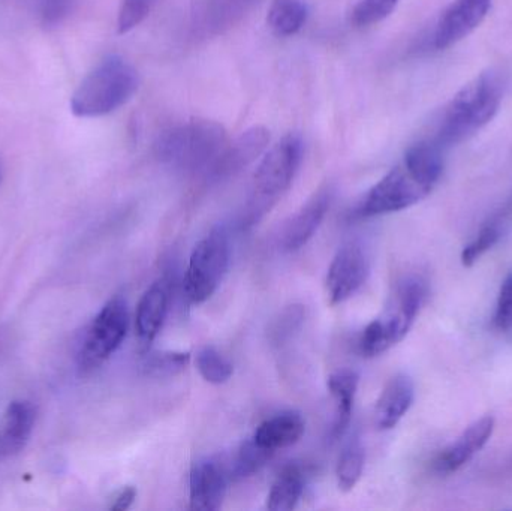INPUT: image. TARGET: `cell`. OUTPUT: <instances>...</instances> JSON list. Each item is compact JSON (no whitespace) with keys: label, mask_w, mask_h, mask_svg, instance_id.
Here are the masks:
<instances>
[{"label":"cell","mask_w":512,"mask_h":511,"mask_svg":"<svg viewBox=\"0 0 512 511\" xmlns=\"http://www.w3.org/2000/svg\"><path fill=\"white\" fill-rule=\"evenodd\" d=\"M441 149L435 141H421L409 147L402 161L364 195L355 216L375 218L402 212L423 201L444 171Z\"/></svg>","instance_id":"6da1fadb"},{"label":"cell","mask_w":512,"mask_h":511,"mask_svg":"<svg viewBox=\"0 0 512 511\" xmlns=\"http://www.w3.org/2000/svg\"><path fill=\"white\" fill-rule=\"evenodd\" d=\"M504 92L505 77L501 71L489 69L478 74L448 102L435 143L439 147L454 146L477 134L495 119Z\"/></svg>","instance_id":"7a4b0ae2"},{"label":"cell","mask_w":512,"mask_h":511,"mask_svg":"<svg viewBox=\"0 0 512 511\" xmlns=\"http://www.w3.org/2000/svg\"><path fill=\"white\" fill-rule=\"evenodd\" d=\"M300 135L288 134L277 141L259 162L252 180L251 195L243 213V228L258 224L291 188L303 161Z\"/></svg>","instance_id":"3957f363"},{"label":"cell","mask_w":512,"mask_h":511,"mask_svg":"<svg viewBox=\"0 0 512 511\" xmlns=\"http://www.w3.org/2000/svg\"><path fill=\"white\" fill-rule=\"evenodd\" d=\"M228 144L224 126L215 120L191 119L165 129L156 141V156L185 171H209Z\"/></svg>","instance_id":"277c9868"},{"label":"cell","mask_w":512,"mask_h":511,"mask_svg":"<svg viewBox=\"0 0 512 511\" xmlns=\"http://www.w3.org/2000/svg\"><path fill=\"white\" fill-rule=\"evenodd\" d=\"M137 69L119 56L102 60L81 81L71 98V111L77 117H102L131 101L138 90Z\"/></svg>","instance_id":"5b68a950"},{"label":"cell","mask_w":512,"mask_h":511,"mask_svg":"<svg viewBox=\"0 0 512 511\" xmlns=\"http://www.w3.org/2000/svg\"><path fill=\"white\" fill-rule=\"evenodd\" d=\"M426 297V284L417 276L402 279L394 288L381 317L373 320L358 339L361 356L376 357L399 344L414 324Z\"/></svg>","instance_id":"8992f818"},{"label":"cell","mask_w":512,"mask_h":511,"mask_svg":"<svg viewBox=\"0 0 512 511\" xmlns=\"http://www.w3.org/2000/svg\"><path fill=\"white\" fill-rule=\"evenodd\" d=\"M230 261V237L227 228L219 225L213 228L192 252L183 281L189 302L195 305L207 302L224 281Z\"/></svg>","instance_id":"52a82bcc"},{"label":"cell","mask_w":512,"mask_h":511,"mask_svg":"<svg viewBox=\"0 0 512 511\" xmlns=\"http://www.w3.org/2000/svg\"><path fill=\"white\" fill-rule=\"evenodd\" d=\"M128 327V305L122 297H114L87 327L77 356L81 374H92L101 368L125 341Z\"/></svg>","instance_id":"ba28073f"},{"label":"cell","mask_w":512,"mask_h":511,"mask_svg":"<svg viewBox=\"0 0 512 511\" xmlns=\"http://www.w3.org/2000/svg\"><path fill=\"white\" fill-rule=\"evenodd\" d=\"M369 273V255L363 245L358 242L343 245L328 267L325 285L330 305H340L354 296L367 281Z\"/></svg>","instance_id":"9c48e42d"},{"label":"cell","mask_w":512,"mask_h":511,"mask_svg":"<svg viewBox=\"0 0 512 511\" xmlns=\"http://www.w3.org/2000/svg\"><path fill=\"white\" fill-rule=\"evenodd\" d=\"M492 9V0H453L436 24L433 45L447 50L468 38L483 24Z\"/></svg>","instance_id":"30bf717a"},{"label":"cell","mask_w":512,"mask_h":511,"mask_svg":"<svg viewBox=\"0 0 512 511\" xmlns=\"http://www.w3.org/2000/svg\"><path fill=\"white\" fill-rule=\"evenodd\" d=\"M333 201V189L330 186L318 189L306 204L291 216L283 228L282 246L286 252H297L309 243L321 227Z\"/></svg>","instance_id":"8fae6325"},{"label":"cell","mask_w":512,"mask_h":511,"mask_svg":"<svg viewBox=\"0 0 512 511\" xmlns=\"http://www.w3.org/2000/svg\"><path fill=\"white\" fill-rule=\"evenodd\" d=\"M493 431H495V419L492 416L483 417L472 423L453 444L436 456L433 461V471L439 476H450L456 473L483 450L492 438Z\"/></svg>","instance_id":"7c38bea8"},{"label":"cell","mask_w":512,"mask_h":511,"mask_svg":"<svg viewBox=\"0 0 512 511\" xmlns=\"http://www.w3.org/2000/svg\"><path fill=\"white\" fill-rule=\"evenodd\" d=\"M228 473L219 462L203 461L194 465L189 477V509H221L227 494Z\"/></svg>","instance_id":"4fadbf2b"},{"label":"cell","mask_w":512,"mask_h":511,"mask_svg":"<svg viewBox=\"0 0 512 511\" xmlns=\"http://www.w3.org/2000/svg\"><path fill=\"white\" fill-rule=\"evenodd\" d=\"M270 144V131L264 126H254L228 143L207 173L212 177H227L248 167Z\"/></svg>","instance_id":"5bb4252c"},{"label":"cell","mask_w":512,"mask_h":511,"mask_svg":"<svg viewBox=\"0 0 512 511\" xmlns=\"http://www.w3.org/2000/svg\"><path fill=\"white\" fill-rule=\"evenodd\" d=\"M170 309V282L159 279L143 294L135 315V332L143 348L155 341Z\"/></svg>","instance_id":"9a60e30c"},{"label":"cell","mask_w":512,"mask_h":511,"mask_svg":"<svg viewBox=\"0 0 512 511\" xmlns=\"http://www.w3.org/2000/svg\"><path fill=\"white\" fill-rule=\"evenodd\" d=\"M254 0H195L192 29L203 36L219 35L240 20Z\"/></svg>","instance_id":"2e32d148"},{"label":"cell","mask_w":512,"mask_h":511,"mask_svg":"<svg viewBox=\"0 0 512 511\" xmlns=\"http://www.w3.org/2000/svg\"><path fill=\"white\" fill-rule=\"evenodd\" d=\"M35 420L36 410L32 402L14 401L8 405L0 426V459L12 458L26 449Z\"/></svg>","instance_id":"e0dca14e"},{"label":"cell","mask_w":512,"mask_h":511,"mask_svg":"<svg viewBox=\"0 0 512 511\" xmlns=\"http://www.w3.org/2000/svg\"><path fill=\"white\" fill-rule=\"evenodd\" d=\"M415 389L411 378L397 374L382 390L375 408V423L379 431H388L397 426L414 404Z\"/></svg>","instance_id":"ac0fdd59"},{"label":"cell","mask_w":512,"mask_h":511,"mask_svg":"<svg viewBox=\"0 0 512 511\" xmlns=\"http://www.w3.org/2000/svg\"><path fill=\"white\" fill-rule=\"evenodd\" d=\"M306 422L300 413L285 411L262 422L252 440L262 449L276 453L277 450L294 446L303 437Z\"/></svg>","instance_id":"d6986e66"},{"label":"cell","mask_w":512,"mask_h":511,"mask_svg":"<svg viewBox=\"0 0 512 511\" xmlns=\"http://www.w3.org/2000/svg\"><path fill=\"white\" fill-rule=\"evenodd\" d=\"M358 381H360V377L357 372L349 371V369L334 372L328 377V390L336 401V419H334L333 429H331V441L342 438L351 425Z\"/></svg>","instance_id":"ffe728a7"},{"label":"cell","mask_w":512,"mask_h":511,"mask_svg":"<svg viewBox=\"0 0 512 511\" xmlns=\"http://www.w3.org/2000/svg\"><path fill=\"white\" fill-rule=\"evenodd\" d=\"M306 486V468L291 464L283 468L274 480L267 497V509L271 511H291L300 503Z\"/></svg>","instance_id":"44dd1931"},{"label":"cell","mask_w":512,"mask_h":511,"mask_svg":"<svg viewBox=\"0 0 512 511\" xmlns=\"http://www.w3.org/2000/svg\"><path fill=\"white\" fill-rule=\"evenodd\" d=\"M306 20L304 0H273L268 9V26L277 36L295 35L303 29Z\"/></svg>","instance_id":"7402d4cb"},{"label":"cell","mask_w":512,"mask_h":511,"mask_svg":"<svg viewBox=\"0 0 512 511\" xmlns=\"http://www.w3.org/2000/svg\"><path fill=\"white\" fill-rule=\"evenodd\" d=\"M364 470V449L360 440L354 438L349 441L348 446L340 455L337 464V485L340 491L349 492L357 486L363 476Z\"/></svg>","instance_id":"603a6c76"},{"label":"cell","mask_w":512,"mask_h":511,"mask_svg":"<svg viewBox=\"0 0 512 511\" xmlns=\"http://www.w3.org/2000/svg\"><path fill=\"white\" fill-rule=\"evenodd\" d=\"M191 362L189 351H153L144 357L143 371L153 378L176 377Z\"/></svg>","instance_id":"cb8c5ba5"},{"label":"cell","mask_w":512,"mask_h":511,"mask_svg":"<svg viewBox=\"0 0 512 511\" xmlns=\"http://www.w3.org/2000/svg\"><path fill=\"white\" fill-rule=\"evenodd\" d=\"M197 368L207 383L216 386L227 383L234 374L233 363L225 359L212 345H206L198 351Z\"/></svg>","instance_id":"d4e9b609"},{"label":"cell","mask_w":512,"mask_h":511,"mask_svg":"<svg viewBox=\"0 0 512 511\" xmlns=\"http://www.w3.org/2000/svg\"><path fill=\"white\" fill-rule=\"evenodd\" d=\"M274 453L262 449L254 440H248L242 444L237 453L236 459L231 465L230 474L233 479H246L258 473L271 458Z\"/></svg>","instance_id":"484cf974"},{"label":"cell","mask_w":512,"mask_h":511,"mask_svg":"<svg viewBox=\"0 0 512 511\" xmlns=\"http://www.w3.org/2000/svg\"><path fill=\"white\" fill-rule=\"evenodd\" d=\"M156 3L158 0H122L117 14V33L126 35L140 26L149 17Z\"/></svg>","instance_id":"4316f807"},{"label":"cell","mask_w":512,"mask_h":511,"mask_svg":"<svg viewBox=\"0 0 512 511\" xmlns=\"http://www.w3.org/2000/svg\"><path fill=\"white\" fill-rule=\"evenodd\" d=\"M400 0H360L352 11V21L357 26L366 27L381 23L393 14Z\"/></svg>","instance_id":"83f0119b"},{"label":"cell","mask_w":512,"mask_h":511,"mask_svg":"<svg viewBox=\"0 0 512 511\" xmlns=\"http://www.w3.org/2000/svg\"><path fill=\"white\" fill-rule=\"evenodd\" d=\"M304 317H306V311H304L303 306L292 305L286 308L280 314V317L274 321L273 326H271V341L277 345H282L283 342L289 341L292 335L300 329Z\"/></svg>","instance_id":"f1b7e54d"},{"label":"cell","mask_w":512,"mask_h":511,"mask_svg":"<svg viewBox=\"0 0 512 511\" xmlns=\"http://www.w3.org/2000/svg\"><path fill=\"white\" fill-rule=\"evenodd\" d=\"M501 239V231L496 225H487L478 233V236L465 246L462 252V264L465 267L474 266L489 249L498 243Z\"/></svg>","instance_id":"f546056e"},{"label":"cell","mask_w":512,"mask_h":511,"mask_svg":"<svg viewBox=\"0 0 512 511\" xmlns=\"http://www.w3.org/2000/svg\"><path fill=\"white\" fill-rule=\"evenodd\" d=\"M495 324L501 330H508L512 327V272L505 278L501 291H499Z\"/></svg>","instance_id":"4dcf8cb0"},{"label":"cell","mask_w":512,"mask_h":511,"mask_svg":"<svg viewBox=\"0 0 512 511\" xmlns=\"http://www.w3.org/2000/svg\"><path fill=\"white\" fill-rule=\"evenodd\" d=\"M72 0H39L41 18L48 26L62 23L63 18L71 11Z\"/></svg>","instance_id":"1f68e13d"},{"label":"cell","mask_w":512,"mask_h":511,"mask_svg":"<svg viewBox=\"0 0 512 511\" xmlns=\"http://www.w3.org/2000/svg\"><path fill=\"white\" fill-rule=\"evenodd\" d=\"M135 500H137V489H135L134 486H126V488H123L122 491L113 498L110 510L125 511L131 509Z\"/></svg>","instance_id":"d6a6232c"},{"label":"cell","mask_w":512,"mask_h":511,"mask_svg":"<svg viewBox=\"0 0 512 511\" xmlns=\"http://www.w3.org/2000/svg\"><path fill=\"white\" fill-rule=\"evenodd\" d=\"M3 174H5V168H3L2 158H0V185H2Z\"/></svg>","instance_id":"836d02e7"}]
</instances>
